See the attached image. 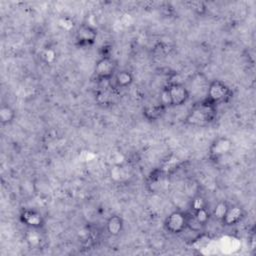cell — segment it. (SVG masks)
Listing matches in <instances>:
<instances>
[{
    "instance_id": "7a4b0ae2",
    "label": "cell",
    "mask_w": 256,
    "mask_h": 256,
    "mask_svg": "<svg viewBox=\"0 0 256 256\" xmlns=\"http://www.w3.org/2000/svg\"><path fill=\"white\" fill-rule=\"evenodd\" d=\"M233 97L231 88L221 80H212L208 84L205 99L215 106L228 103Z\"/></svg>"
},
{
    "instance_id": "30bf717a",
    "label": "cell",
    "mask_w": 256,
    "mask_h": 256,
    "mask_svg": "<svg viewBox=\"0 0 256 256\" xmlns=\"http://www.w3.org/2000/svg\"><path fill=\"white\" fill-rule=\"evenodd\" d=\"M166 109L167 106H165L161 102L153 105H148L143 109V116L148 121H156L163 117V115L166 112Z\"/></svg>"
},
{
    "instance_id": "9a60e30c",
    "label": "cell",
    "mask_w": 256,
    "mask_h": 256,
    "mask_svg": "<svg viewBox=\"0 0 256 256\" xmlns=\"http://www.w3.org/2000/svg\"><path fill=\"white\" fill-rule=\"evenodd\" d=\"M228 206H229V204L226 201H219V202H217L215 204L212 212H211V217H213L216 220L221 222L222 218L225 215V212H226Z\"/></svg>"
},
{
    "instance_id": "ba28073f",
    "label": "cell",
    "mask_w": 256,
    "mask_h": 256,
    "mask_svg": "<svg viewBox=\"0 0 256 256\" xmlns=\"http://www.w3.org/2000/svg\"><path fill=\"white\" fill-rule=\"evenodd\" d=\"M20 221L30 229L38 230L45 225V219L41 212L32 208H25L20 213Z\"/></svg>"
},
{
    "instance_id": "7c38bea8",
    "label": "cell",
    "mask_w": 256,
    "mask_h": 256,
    "mask_svg": "<svg viewBox=\"0 0 256 256\" xmlns=\"http://www.w3.org/2000/svg\"><path fill=\"white\" fill-rule=\"evenodd\" d=\"M112 80L114 81L115 87L127 88L133 83L134 76L129 70H119L116 72Z\"/></svg>"
},
{
    "instance_id": "5b68a950",
    "label": "cell",
    "mask_w": 256,
    "mask_h": 256,
    "mask_svg": "<svg viewBox=\"0 0 256 256\" xmlns=\"http://www.w3.org/2000/svg\"><path fill=\"white\" fill-rule=\"evenodd\" d=\"M117 62L112 57H101L95 64L94 75L99 81H111L116 74Z\"/></svg>"
},
{
    "instance_id": "4fadbf2b",
    "label": "cell",
    "mask_w": 256,
    "mask_h": 256,
    "mask_svg": "<svg viewBox=\"0 0 256 256\" xmlns=\"http://www.w3.org/2000/svg\"><path fill=\"white\" fill-rule=\"evenodd\" d=\"M16 118V111L8 104L0 107V122L2 125H10Z\"/></svg>"
},
{
    "instance_id": "52a82bcc",
    "label": "cell",
    "mask_w": 256,
    "mask_h": 256,
    "mask_svg": "<svg viewBox=\"0 0 256 256\" xmlns=\"http://www.w3.org/2000/svg\"><path fill=\"white\" fill-rule=\"evenodd\" d=\"M97 38V30L90 24L80 25L75 33V43L79 47L93 45Z\"/></svg>"
},
{
    "instance_id": "3957f363",
    "label": "cell",
    "mask_w": 256,
    "mask_h": 256,
    "mask_svg": "<svg viewBox=\"0 0 256 256\" xmlns=\"http://www.w3.org/2000/svg\"><path fill=\"white\" fill-rule=\"evenodd\" d=\"M167 93L169 106L178 107L184 105L190 98L189 89L182 83L173 82L164 88Z\"/></svg>"
},
{
    "instance_id": "8992f818",
    "label": "cell",
    "mask_w": 256,
    "mask_h": 256,
    "mask_svg": "<svg viewBox=\"0 0 256 256\" xmlns=\"http://www.w3.org/2000/svg\"><path fill=\"white\" fill-rule=\"evenodd\" d=\"M233 149V142L229 137H216L208 148V157L212 161H218L222 157L231 153Z\"/></svg>"
},
{
    "instance_id": "2e32d148",
    "label": "cell",
    "mask_w": 256,
    "mask_h": 256,
    "mask_svg": "<svg viewBox=\"0 0 256 256\" xmlns=\"http://www.w3.org/2000/svg\"><path fill=\"white\" fill-rule=\"evenodd\" d=\"M205 207H208V206H207V202L203 196L196 195L195 197L192 198V200L190 202V208H191L192 212L197 211L202 208H205Z\"/></svg>"
},
{
    "instance_id": "5bb4252c",
    "label": "cell",
    "mask_w": 256,
    "mask_h": 256,
    "mask_svg": "<svg viewBox=\"0 0 256 256\" xmlns=\"http://www.w3.org/2000/svg\"><path fill=\"white\" fill-rule=\"evenodd\" d=\"M192 215L194 217V219L202 226V227H205L210 219L212 218L211 217V212L208 210V207H205V208H202V209H199L197 211H194L192 212Z\"/></svg>"
},
{
    "instance_id": "277c9868",
    "label": "cell",
    "mask_w": 256,
    "mask_h": 256,
    "mask_svg": "<svg viewBox=\"0 0 256 256\" xmlns=\"http://www.w3.org/2000/svg\"><path fill=\"white\" fill-rule=\"evenodd\" d=\"M188 213L182 211L171 212L164 220V228L173 235L181 234L187 229Z\"/></svg>"
},
{
    "instance_id": "9c48e42d",
    "label": "cell",
    "mask_w": 256,
    "mask_h": 256,
    "mask_svg": "<svg viewBox=\"0 0 256 256\" xmlns=\"http://www.w3.org/2000/svg\"><path fill=\"white\" fill-rule=\"evenodd\" d=\"M244 217H245V210L242 206L238 204L229 205L225 212L224 217L221 220V223L224 226L232 227L240 223Z\"/></svg>"
},
{
    "instance_id": "8fae6325",
    "label": "cell",
    "mask_w": 256,
    "mask_h": 256,
    "mask_svg": "<svg viewBox=\"0 0 256 256\" xmlns=\"http://www.w3.org/2000/svg\"><path fill=\"white\" fill-rule=\"evenodd\" d=\"M124 228L123 219L119 215H111L106 222V231L111 236H118Z\"/></svg>"
},
{
    "instance_id": "6da1fadb",
    "label": "cell",
    "mask_w": 256,
    "mask_h": 256,
    "mask_svg": "<svg viewBox=\"0 0 256 256\" xmlns=\"http://www.w3.org/2000/svg\"><path fill=\"white\" fill-rule=\"evenodd\" d=\"M217 117V106L205 98L195 102L189 109L184 123L189 126H206L214 122Z\"/></svg>"
}]
</instances>
